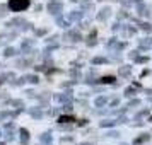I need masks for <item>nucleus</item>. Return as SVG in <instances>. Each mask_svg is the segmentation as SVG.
Segmentation results:
<instances>
[{
    "mask_svg": "<svg viewBox=\"0 0 152 145\" xmlns=\"http://www.w3.org/2000/svg\"><path fill=\"white\" fill-rule=\"evenodd\" d=\"M145 140H149V135H144V137H140V138H137V140H135V145H138V144H142V142H145Z\"/></svg>",
    "mask_w": 152,
    "mask_h": 145,
    "instance_id": "obj_5",
    "label": "nucleus"
},
{
    "mask_svg": "<svg viewBox=\"0 0 152 145\" xmlns=\"http://www.w3.org/2000/svg\"><path fill=\"white\" fill-rule=\"evenodd\" d=\"M9 7L12 9L14 12H21L26 7H29V0H10L9 2Z\"/></svg>",
    "mask_w": 152,
    "mask_h": 145,
    "instance_id": "obj_1",
    "label": "nucleus"
},
{
    "mask_svg": "<svg viewBox=\"0 0 152 145\" xmlns=\"http://www.w3.org/2000/svg\"><path fill=\"white\" fill-rule=\"evenodd\" d=\"M101 82H104V84H113V82H115V77H103V79H101Z\"/></svg>",
    "mask_w": 152,
    "mask_h": 145,
    "instance_id": "obj_3",
    "label": "nucleus"
},
{
    "mask_svg": "<svg viewBox=\"0 0 152 145\" xmlns=\"http://www.w3.org/2000/svg\"><path fill=\"white\" fill-rule=\"evenodd\" d=\"M0 145H4V144H0Z\"/></svg>",
    "mask_w": 152,
    "mask_h": 145,
    "instance_id": "obj_7",
    "label": "nucleus"
},
{
    "mask_svg": "<svg viewBox=\"0 0 152 145\" xmlns=\"http://www.w3.org/2000/svg\"><path fill=\"white\" fill-rule=\"evenodd\" d=\"M50 10H51V14H58V10H60V4L56 5L55 2H51V4H50Z\"/></svg>",
    "mask_w": 152,
    "mask_h": 145,
    "instance_id": "obj_2",
    "label": "nucleus"
},
{
    "mask_svg": "<svg viewBox=\"0 0 152 145\" xmlns=\"http://www.w3.org/2000/svg\"><path fill=\"white\" fill-rule=\"evenodd\" d=\"M5 55H7V56H12V55H14V50H10V48H9L7 51H5Z\"/></svg>",
    "mask_w": 152,
    "mask_h": 145,
    "instance_id": "obj_6",
    "label": "nucleus"
},
{
    "mask_svg": "<svg viewBox=\"0 0 152 145\" xmlns=\"http://www.w3.org/2000/svg\"><path fill=\"white\" fill-rule=\"evenodd\" d=\"M58 121H60V123H69V121H74V118L72 116H62Z\"/></svg>",
    "mask_w": 152,
    "mask_h": 145,
    "instance_id": "obj_4",
    "label": "nucleus"
}]
</instances>
